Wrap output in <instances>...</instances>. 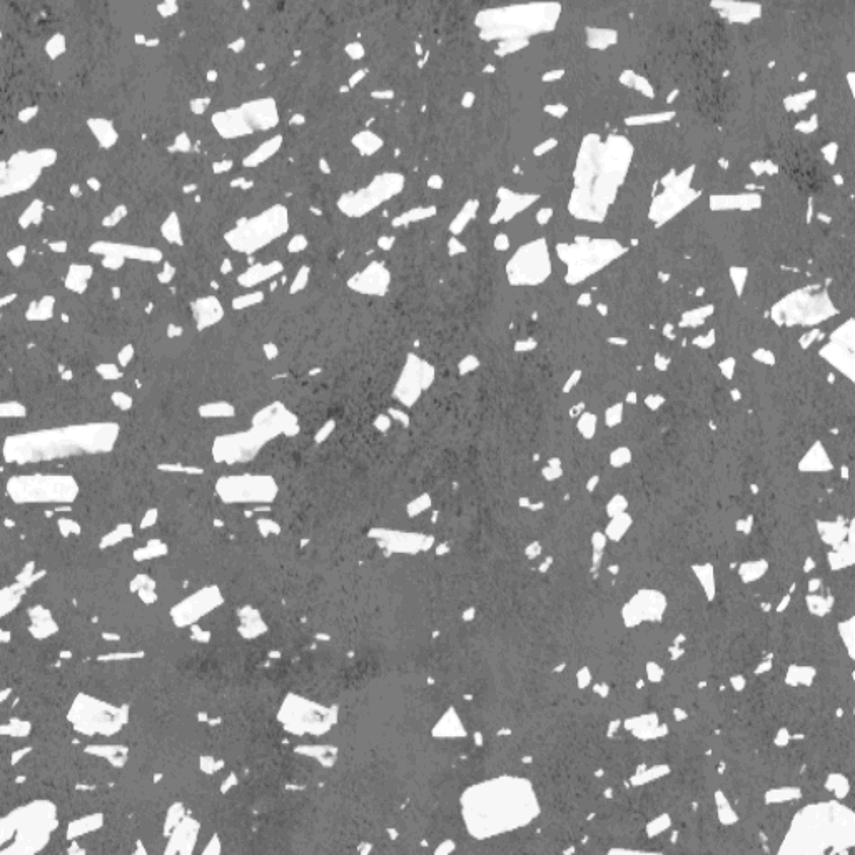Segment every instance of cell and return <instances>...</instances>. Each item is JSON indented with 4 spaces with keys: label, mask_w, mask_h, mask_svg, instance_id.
<instances>
[{
    "label": "cell",
    "mask_w": 855,
    "mask_h": 855,
    "mask_svg": "<svg viewBox=\"0 0 855 855\" xmlns=\"http://www.w3.org/2000/svg\"><path fill=\"white\" fill-rule=\"evenodd\" d=\"M114 722H117L114 712L97 702L86 705V700L79 699L72 710V724L87 734H111L114 730Z\"/></svg>",
    "instance_id": "6da1fadb"
}]
</instances>
